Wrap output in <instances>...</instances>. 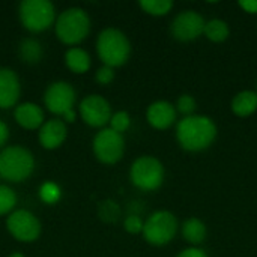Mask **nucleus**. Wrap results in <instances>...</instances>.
<instances>
[{
  "instance_id": "f257e3e1",
  "label": "nucleus",
  "mask_w": 257,
  "mask_h": 257,
  "mask_svg": "<svg viewBox=\"0 0 257 257\" xmlns=\"http://www.w3.org/2000/svg\"><path fill=\"white\" fill-rule=\"evenodd\" d=\"M217 137V126L206 116H187L178 122L176 139L182 149L188 152H200L208 149Z\"/></svg>"
},
{
  "instance_id": "f03ea898",
  "label": "nucleus",
  "mask_w": 257,
  "mask_h": 257,
  "mask_svg": "<svg viewBox=\"0 0 257 257\" xmlns=\"http://www.w3.org/2000/svg\"><path fill=\"white\" fill-rule=\"evenodd\" d=\"M90 17L78 6L68 8L62 11L54 21V32L60 42L66 45H77L84 41L90 33Z\"/></svg>"
},
{
  "instance_id": "7ed1b4c3",
  "label": "nucleus",
  "mask_w": 257,
  "mask_h": 257,
  "mask_svg": "<svg viewBox=\"0 0 257 257\" xmlns=\"http://www.w3.org/2000/svg\"><path fill=\"white\" fill-rule=\"evenodd\" d=\"M96 53L105 66L117 68L128 62L131 56V42L128 36L114 27H107L96 38Z\"/></svg>"
},
{
  "instance_id": "20e7f679",
  "label": "nucleus",
  "mask_w": 257,
  "mask_h": 257,
  "mask_svg": "<svg viewBox=\"0 0 257 257\" xmlns=\"http://www.w3.org/2000/svg\"><path fill=\"white\" fill-rule=\"evenodd\" d=\"M35 170L33 154L18 145L5 146L0 151V178L8 182H23L32 176Z\"/></svg>"
},
{
  "instance_id": "39448f33",
  "label": "nucleus",
  "mask_w": 257,
  "mask_h": 257,
  "mask_svg": "<svg viewBox=\"0 0 257 257\" xmlns=\"http://www.w3.org/2000/svg\"><path fill=\"white\" fill-rule=\"evenodd\" d=\"M21 26L32 32L41 33L54 26L57 18L56 8L50 0H23L18 6Z\"/></svg>"
},
{
  "instance_id": "423d86ee",
  "label": "nucleus",
  "mask_w": 257,
  "mask_h": 257,
  "mask_svg": "<svg viewBox=\"0 0 257 257\" xmlns=\"http://www.w3.org/2000/svg\"><path fill=\"white\" fill-rule=\"evenodd\" d=\"M130 179L142 191H155L164 182V166L155 157H139L131 164Z\"/></svg>"
},
{
  "instance_id": "0eeeda50",
  "label": "nucleus",
  "mask_w": 257,
  "mask_h": 257,
  "mask_svg": "<svg viewBox=\"0 0 257 257\" xmlns=\"http://www.w3.org/2000/svg\"><path fill=\"white\" fill-rule=\"evenodd\" d=\"M178 232V220L169 211L154 212L143 226V236L151 245H166L169 244Z\"/></svg>"
},
{
  "instance_id": "6e6552de",
  "label": "nucleus",
  "mask_w": 257,
  "mask_h": 257,
  "mask_svg": "<svg viewBox=\"0 0 257 257\" xmlns=\"http://www.w3.org/2000/svg\"><path fill=\"white\" fill-rule=\"evenodd\" d=\"M92 151L102 164H116L122 160L125 152V139L122 134L105 126L99 130L92 140Z\"/></svg>"
},
{
  "instance_id": "1a4fd4ad",
  "label": "nucleus",
  "mask_w": 257,
  "mask_h": 257,
  "mask_svg": "<svg viewBox=\"0 0 257 257\" xmlns=\"http://www.w3.org/2000/svg\"><path fill=\"white\" fill-rule=\"evenodd\" d=\"M6 229L9 235L24 244L35 242L41 235V221L27 209H17L6 218Z\"/></svg>"
},
{
  "instance_id": "9d476101",
  "label": "nucleus",
  "mask_w": 257,
  "mask_h": 257,
  "mask_svg": "<svg viewBox=\"0 0 257 257\" xmlns=\"http://www.w3.org/2000/svg\"><path fill=\"white\" fill-rule=\"evenodd\" d=\"M78 114L84 123L92 128H105L111 117V105L110 102L98 93H90L84 96L78 105Z\"/></svg>"
},
{
  "instance_id": "9b49d317",
  "label": "nucleus",
  "mask_w": 257,
  "mask_h": 257,
  "mask_svg": "<svg viewBox=\"0 0 257 257\" xmlns=\"http://www.w3.org/2000/svg\"><path fill=\"white\" fill-rule=\"evenodd\" d=\"M77 99V92L71 83L57 80L53 81L44 92L45 108L57 116H62L65 111L72 110Z\"/></svg>"
},
{
  "instance_id": "f8f14e48",
  "label": "nucleus",
  "mask_w": 257,
  "mask_h": 257,
  "mask_svg": "<svg viewBox=\"0 0 257 257\" xmlns=\"http://www.w3.org/2000/svg\"><path fill=\"white\" fill-rule=\"evenodd\" d=\"M206 21L203 17L196 12V11H182L178 14L172 24H170V32L172 36L178 41L188 42L197 39L200 35H203Z\"/></svg>"
},
{
  "instance_id": "ddd939ff",
  "label": "nucleus",
  "mask_w": 257,
  "mask_h": 257,
  "mask_svg": "<svg viewBox=\"0 0 257 257\" xmlns=\"http://www.w3.org/2000/svg\"><path fill=\"white\" fill-rule=\"evenodd\" d=\"M21 95V81L11 68H0V108H12Z\"/></svg>"
},
{
  "instance_id": "4468645a",
  "label": "nucleus",
  "mask_w": 257,
  "mask_h": 257,
  "mask_svg": "<svg viewBox=\"0 0 257 257\" xmlns=\"http://www.w3.org/2000/svg\"><path fill=\"white\" fill-rule=\"evenodd\" d=\"M68 137V126L60 119H48L42 123L38 133V140L44 149L54 151L60 148Z\"/></svg>"
},
{
  "instance_id": "2eb2a0df",
  "label": "nucleus",
  "mask_w": 257,
  "mask_h": 257,
  "mask_svg": "<svg viewBox=\"0 0 257 257\" xmlns=\"http://www.w3.org/2000/svg\"><path fill=\"white\" fill-rule=\"evenodd\" d=\"M14 119L21 128L33 131L42 126L45 122V113L35 102H21L14 108Z\"/></svg>"
},
{
  "instance_id": "dca6fc26",
  "label": "nucleus",
  "mask_w": 257,
  "mask_h": 257,
  "mask_svg": "<svg viewBox=\"0 0 257 257\" xmlns=\"http://www.w3.org/2000/svg\"><path fill=\"white\" fill-rule=\"evenodd\" d=\"M146 119L155 130H167L176 120L175 105L167 101H155L148 107Z\"/></svg>"
},
{
  "instance_id": "f3484780",
  "label": "nucleus",
  "mask_w": 257,
  "mask_h": 257,
  "mask_svg": "<svg viewBox=\"0 0 257 257\" xmlns=\"http://www.w3.org/2000/svg\"><path fill=\"white\" fill-rule=\"evenodd\" d=\"M65 63L69 71L74 74H84L90 69L92 66V59L90 54L80 47H71L65 53Z\"/></svg>"
},
{
  "instance_id": "a211bd4d",
  "label": "nucleus",
  "mask_w": 257,
  "mask_h": 257,
  "mask_svg": "<svg viewBox=\"0 0 257 257\" xmlns=\"http://www.w3.org/2000/svg\"><path fill=\"white\" fill-rule=\"evenodd\" d=\"M257 110V93L253 90L239 92L232 99V111L239 117H247Z\"/></svg>"
},
{
  "instance_id": "6ab92c4d",
  "label": "nucleus",
  "mask_w": 257,
  "mask_h": 257,
  "mask_svg": "<svg viewBox=\"0 0 257 257\" xmlns=\"http://www.w3.org/2000/svg\"><path fill=\"white\" fill-rule=\"evenodd\" d=\"M182 236L187 242L199 245L206 238V226L199 218H190L182 224Z\"/></svg>"
},
{
  "instance_id": "aec40b11",
  "label": "nucleus",
  "mask_w": 257,
  "mask_h": 257,
  "mask_svg": "<svg viewBox=\"0 0 257 257\" xmlns=\"http://www.w3.org/2000/svg\"><path fill=\"white\" fill-rule=\"evenodd\" d=\"M18 54L26 63H38L42 57V45L35 38H24L18 45Z\"/></svg>"
},
{
  "instance_id": "412c9836",
  "label": "nucleus",
  "mask_w": 257,
  "mask_h": 257,
  "mask_svg": "<svg viewBox=\"0 0 257 257\" xmlns=\"http://www.w3.org/2000/svg\"><path fill=\"white\" fill-rule=\"evenodd\" d=\"M229 26L223 20H211L205 24L203 35L212 42H223L229 38Z\"/></svg>"
},
{
  "instance_id": "4be33fe9",
  "label": "nucleus",
  "mask_w": 257,
  "mask_h": 257,
  "mask_svg": "<svg viewBox=\"0 0 257 257\" xmlns=\"http://www.w3.org/2000/svg\"><path fill=\"white\" fill-rule=\"evenodd\" d=\"M139 5L146 14L154 15V17L167 15L173 8L172 0H140Z\"/></svg>"
},
{
  "instance_id": "5701e85b",
  "label": "nucleus",
  "mask_w": 257,
  "mask_h": 257,
  "mask_svg": "<svg viewBox=\"0 0 257 257\" xmlns=\"http://www.w3.org/2000/svg\"><path fill=\"white\" fill-rule=\"evenodd\" d=\"M17 194L15 191L5 184H0V215H9L14 212L17 206Z\"/></svg>"
},
{
  "instance_id": "b1692460",
  "label": "nucleus",
  "mask_w": 257,
  "mask_h": 257,
  "mask_svg": "<svg viewBox=\"0 0 257 257\" xmlns=\"http://www.w3.org/2000/svg\"><path fill=\"white\" fill-rule=\"evenodd\" d=\"M39 197L44 203L47 205H54L60 200L62 197V191H60V187L51 181H47L41 185L39 188Z\"/></svg>"
},
{
  "instance_id": "393cba45",
  "label": "nucleus",
  "mask_w": 257,
  "mask_h": 257,
  "mask_svg": "<svg viewBox=\"0 0 257 257\" xmlns=\"http://www.w3.org/2000/svg\"><path fill=\"white\" fill-rule=\"evenodd\" d=\"M108 123H110L108 128H111L113 131H116L119 134H123L131 126V116L128 114V111L120 110V111H116V113L111 114Z\"/></svg>"
},
{
  "instance_id": "a878e982",
  "label": "nucleus",
  "mask_w": 257,
  "mask_h": 257,
  "mask_svg": "<svg viewBox=\"0 0 257 257\" xmlns=\"http://www.w3.org/2000/svg\"><path fill=\"white\" fill-rule=\"evenodd\" d=\"M196 105H197V102L191 95H181L179 99H178L176 108L182 114H185V117H187V116H193V113L196 110Z\"/></svg>"
},
{
  "instance_id": "bb28decb",
  "label": "nucleus",
  "mask_w": 257,
  "mask_h": 257,
  "mask_svg": "<svg viewBox=\"0 0 257 257\" xmlns=\"http://www.w3.org/2000/svg\"><path fill=\"white\" fill-rule=\"evenodd\" d=\"M95 80L96 83H99L101 86H107L114 80V69L110 66L102 65L101 68H98V71L95 72Z\"/></svg>"
},
{
  "instance_id": "cd10ccee",
  "label": "nucleus",
  "mask_w": 257,
  "mask_h": 257,
  "mask_svg": "<svg viewBox=\"0 0 257 257\" xmlns=\"http://www.w3.org/2000/svg\"><path fill=\"white\" fill-rule=\"evenodd\" d=\"M143 220L139 217V215H130L126 217L125 223H123V227L128 233H133V235H137V233H142L143 232Z\"/></svg>"
},
{
  "instance_id": "c85d7f7f",
  "label": "nucleus",
  "mask_w": 257,
  "mask_h": 257,
  "mask_svg": "<svg viewBox=\"0 0 257 257\" xmlns=\"http://www.w3.org/2000/svg\"><path fill=\"white\" fill-rule=\"evenodd\" d=\"M176 257H208V254H206L202 248L191 247V248H187V250L181 251Z\"/></svg>"
},
{
  "instance_id": "c756f323",
  "label": "nucleus",
  "mask_w": 257,
  "mask_h": 257,
  "mask_svg": "<svg viewBox=\"0 0 257 257\" xmlns=\"http://www.w3.org/2000/svg\"><path fill=\"white\" fill-rule=\"evenodd\" d=\"M8 139H9V126L0 119V149L5 148Z\"/></svg>"
},
{
  "instance_id": "7c9ffc66",
  "label": "nucleus",
  "mask_w": 257,
  "mask_h": 257,
  "mask_svg": "<svg viewBox=\"0 0 257 257\" xmlns=\"http://www.w3.org/2000/svg\"><path fill=\"white\" fill-rule=\"evenodd\" d=\"M239 6L248 14H257V0H241Z\"/></svg>"
},
{
  "instance_id": "2f4dec72",
  "label": "nucleus",
  "mask_w": 257,
  "mask_h": 257,
  "mask_svg": "<svg viewBox=\"0 0 257 257\" xmlns=\"http://www.w3.org/2000/svg\"><path fill=\"white\" fill-rule=\"evenodd\" d=\"M75 117H77V113H75V110L72 108V110L65 111V113L60 116V120H63L65 123H74V122H75Z\"/></svg>"
},
{
  "instance_id": "473e14b6",
  "label": "nucleus",
  "mask_w": 257,
  "mask_h": 257,
  "mask_svg": "<svg viewBox=\"0 0 257 257\" xmlns=\"http://www.w3.org/2000/svg\"><path fill=\"white\" fill-rule=\"evenodd\" d=\"M9 257H24V254H23V253H20V251H14V253H11V254H9Z\"/></svg>"
},
{
  "instance_id": "72a5a7b5",
  "label": "nucleus",
  "mask_w": 257,
  "mask_h": 257,
  "mask_svg": "<svg viewBox=\"0 0 257 257\" xmlns=\"http://www.w3.org/2000/svg\"><path fill=\"white\" fill-rule=\"evenodd\" d=\"M256 93H257V92H256Z\"/></svg>"
}]
</instances>
